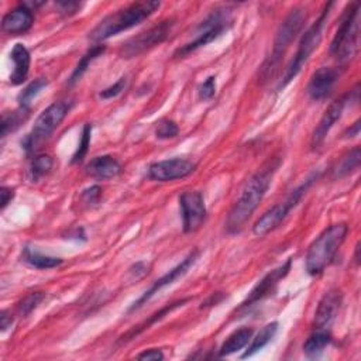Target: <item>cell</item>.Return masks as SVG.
I'll use <instances>...</instances> for the list:
<instances>
[{
	"instance_id": "cell-31",
	"label": "cell",
	"mask_w": 361,
	"mask_h": 361,
	"mask_svg": "<svg viewBox=\"0 0 361 361\" xmlns=\"http://www.w3.org/2000/svg\"><path fill=\"white\" fill-rule=\"evenodd\" d=\"M90 140H92V124L86 123L82 128V134H81V140L78 144V149L72 157V164H78L82 162L83 158L87 154L89 146H90Z\"/></svg>"
},
{
	"instance_id": "cell-25",
	"label": "cell",
	"mask_w": 361,
	"mask_h": 361,
	"mask_svg": "<svg viewBox=\"0 0 361 361\" xmlns=\"http://www.w3.org/2000/svg\"><path fill=\"white\" fill-rule=\"evenodd\" d=\"M278 332V322H271L268 325H265L258 333L257 336L253 339L251 344L249 346V349L246 350V353L242 355V358H249L253 357L255 353H258L260 350H262L271 340L276 337Z\"/></svg>"
},
{
	"instance_id": "cell-7",
	"label": "cell",
	"mask_w": 361,
	"mask_h": 361,
	"mask_svg": "<svg viewBox=\"0 0 361 361\" xmlns=\"http://www.w3.org/2000/svg\"><path fill=\"white\" fill-rule=\"evenodd\" d=\"M71 101H58L50 105L35 120L31 131L26 135L22 142L23 150L30 154L34 153L45 140L50 139V135L58 128L64 121L68 113L72 109Z\"/></svg>"
},
{
	"instance_id": "cell-43",
	"label": "cell",
	"mask_w": 361,
	"mask_h": 361,
	"mask_svg": "<svg viewBox=\"0 0 361 361\" xmlns=\"http://www.w3.org/2000/svg\"><path fill=\"white\" fill-rule=\"evenodd\" d=\"M358 253H360V243L355 246V261L360 262V257H358Z\"/></svg>"
},
{
	"instance_id": "cell-33",
	"label": "cell",
	"mask_w": 361,
	"mask_h": 361,
	"mask_svg": "<svg viewBox=\"0 0 361 361\" xmlns=\"http://www.w3.org/2000/svg\"><path fill=\"white\" fill-rule=\"evenodd\" d=\"M179 128L174 120L162 119L156 126V137L160 140H169L176 137Z\"/></svg>"
},
{
	"instance_id": "cell-20",
	"label": "cell",
	"mask_w": 361,
	"mask_h": 361,
	"mask_svg": "<svg viewBox=\"0 0 361 361\" xmlns=\"http://www.w3.org/2000/svg\"><path fill=\"white\" fill-rule=\"evenodd\" d=\"M10 60L13 61V72L10 74V83L17 86L22 85L30 72L31 57L27 47L22 42L15 44V47L10 53Z\"/></svg>"
},
{
	"instance_id": "cell-8",
	"label": "cell",
	"mask_w": 361,
	"mask_h": 361,
	"mask_svg": "<svg viewBox=\"0 0 361 361\" xmlns=\"http://www.w3.org/2000/svg\"><path fill=\"white\" fill-rule=\"evenodd\" d=\"M232 9L229 6L215 9L198 27L195 31V38L183 45V47L175 51V57L183 58L190 56L191 53L205 47L209 42L217 40L223 33L228 31L232 26Z\"/></svg>"
},
{
	"instance_id": "cell-29",
	"label": "cell",
	"mask_w": 361,
	"mask_h": 361,
	"mask_svg": "<svg viewBox=\"0 0 361 361\" xmlns=\"http://www.w3.org/2000/svg\"><path fill=\"white\" fill-rule=\"evenodd\" d=\"M53 165H54V161H53L51 156H49V154L35 156L31 160L30 168H28L30 179L33 180V183H37L40 178H42L44 175H47L53 169Z\"/></svg>"
},
{
	"instance_id": "cell-13",
	"label": "cell",
	"mask_w": 361,
	"mask_h": 361,
	"mask_svg": "<svg viewBox=\"0 0 361 361\" xmlns=\"http://www.w3.org/2000/svg\"><path fill=\"white\" fill-rule=\"evenodd\" d=\"M198 258H199V251H198V250L191 251L178 265H175L174 268H171V269L168 271V273H165L161 278H158L157 281H154L153 285H151L137 301H135V302L130 306L128 312H134V310L140 309V308H142L143 305H146L156 294H158L162 288H165V287L174 284L178 278L184 277V276L188 273V271H190V268L196 262Z\"/></svg>"
},
{
	"instance_id": "cell-24",
	"label": "cell",
	"mask_w": 361,
	"mask_h": 361,
	"mask_svg": "<svg viewBox=\"0 0 361 361\" xmlns=\"http://www.w3.org/2000/svg\"><path fill=\"white\" fill-rule=\"evenodd\" d=\"M330 343L332 335L328 329H314L313 333L303 343V353L309 358L318 357Z\"/></svg>"
},
{
	"instance_id": "cell-22",
	"label": "cell",
	"mask_w": 361,
	"mask_h": 361,
	"mask_svg": "<svg viewBox=\"0 0 361 361\" xmlns=\"http://www.w3.org/2000/svg\"><path fill=\"white\" fill-rule=\"evenodd\" d=\"M22 260L26 264H28L30 267L37 268V269H51V268H57L62 264V258L42 254L41 251H38L33 247H28V246H26L23 249Z\"/></svg>"
},
{
	"instance_id": "cell-28",
	"label": "cell",
	"mask_w": 361,
	"mask_h": 361,
	"mask_svg": "<svg viewBox=\"0 0 361 361\" xmlns=\"http://www.w3.org/2000/svg\"><path fill=\"white\" fill-rule=\"evenodd\" d=\"M30 115V110L28 108H22L15 110V112H10V113H5L2 116V137H8L9 133H13L16 131L28 117Z\"/></svg>"
},
{
	"instance_id": "cell-1",
	"label": "cell",
	"mask_w": 361,
	"mask_h": 361,
	"mask_svg": "<svg viewBox=\"0 0 361 361\" xmlns=\"http://www.w3.org/2000/svg\"><path fill=\"white\" fill-rule=\"evenodd\" d=\"M281 164V158L274 157L268 160L246 183L239 199L233 205L224 223V230L228 235H237L243 230L244 224L253 216L267 191L269 190L271 180Z\"/></svg>"
},
{
	"instance_id": "cell-3",
	"label": "cell",
	"mask_w": 361,
	"mask_h": 361,
	"mask_svg": "<svg viewBox=\"0 0 361 361\" xmlns=\"http://www.w3.org/2000/svg\"><path fill=\"white\" fill-rule=\"evenodd\" d=\"M160 2H137L130 6L120 9L109 16H106L92 31L89 33V38L95 42H102L113 35H117L126 30L142 24L147 20L158 8Z\"/></svg>"
},
{
	"instance_id": "cell-16",
	"label": "cell",
	"mask_w": 361,
	"mask_h": 361,
	"mask_svg": "<svg viewBox=\"0 0 361 361\" xmlns=\"http://www.w3.org/2000/svg\"><path fill=\"white\" fill-rule=\"evenodd\" d=\"M342 69L339 67H322L310 76L308 83V95L313 101L326 99L339 81Z\"/></svg>"
},
{
	"instance_id": "cell-19",
	"label": "cell",
	"mask_w": 361,
	"mask_h": 361,
	"mask_svg": "<svg viewBox=\"0 0 361 361\" xmlns=\"http://www.w3.org/2000/svg\"><path fill=\"white\" fill-rule=\"evenodd\" d=\"M85 171L87 175L96 179H112L123 172V167L112 156H99L86 164Z\"/></svg>"
},
{
	"instance_id": "cell-30",
	"label": "cell",
	"mask_w": 361,
	"mask_h": 361,
	"mask_svg": "<svg viewBox=\"0 0 361 361\" xmlns=\"http://www.w3.org/2000/svg\"><path fill=\"white\" fill-rule=\"evenodd\" d=\"M47 85H49V81L45 79V78H37V79H34L31 83H28V85L22 90L19 98H17L20 106H22V108H27V106L30 105V102L41 92V90H42L44 87H47Z\"/></svg>"
},
{
	"instance_id": "cell-38",
	"label": "cell",
	"mask_w": 361,
	"mask_h": 361,
	"mask_svg": "<svg viewBox=\"0 0 361 361\" xmlns=\"http://www.w3.org/2000/svg\"><path fill=\"white\" fill-rule=\"evenodd\" d=\"M137 358L139 360H154V361H158V360H164V354L158 349H149V350H144L143 353H140L137 355Z\"/></svg>"
},
{
	"instance_id": "cell-27",
	"label": "cell",
	"mask_w": 361,
	"mask_h": 361,
	"mask_svg": "<svg viewBox=\"0 0 361 361\" xmlns=\"http://www.w3.org/2000/svg\"><path fill=\"white\" fill-rule=\"evenodd\" d=\"M360 161H361V150H360V147H354L335 167L333 178L337 179V178H344V176L350 175L360 167Z\"/></svg>"
},
{
	"instance_id": "cell-9",
	"label": "cell",
	"mask_w": 361,
	"mask_h": 361,
	"mask_svg": "<svg viewBox=\"0 0 361 361\" xmlns=\"http://www.w3.org/2000/svg\"><path fill=\"white\" fill-rule=\"evenodd\" d=\"M318 178V175H312L309 176L303 184H301L298 188H295L288 198L284 202L277 203L276 206H273L271 209H268L253 226V233L258 237H264L268 233L274 232L278 226L285 220V217L289 215V212L298 206V203L301 202V199L303 198V195L306 194V191L309 190V187L313 184V180Z\"/></svg>"
},
{
	"instance_id": "cell-37",
	"label": "cell",
	"mask_w": 361,
	"mask_h": 361,
	"mask_svg": "<svg viewBox=\"0 0 361 361\" xmlns=\"http://www.w3.org/2000/svg\"><path fill=\"white\" fill-rule=\"evenodd\" d=\"M60 13L64 15V16H72L75 13H78L82 8V3H78V2H57L56 3Z\"/></svg>"
},
{
	"instance_id": "cell-39",
	"label": "cell",
	"mask_w": 361,
	"mask_h": 361,
	"mask_svg": "<svg viewBox=\"0 0 361 361\" xmlns=\"http://www.w3.org/2000/svg\"><path fill=\"white\" fill-rule=\"evenodd\" d=\"M15 319L9 310H2V313H0V328H2V332H6L9 328H12Z\"/></svg>"
},
{
	"instance_id": "cell-17",
	"label": "cell",
	"mask_w": 361,
	"mask_h": 361,
	"mask_svg": "<svg viewBox=\"0 0 361 361\" xmlns=\"http://www.w3.org/2000/svg\"><path fill=\"white\" fill-rule=\"evenodd\" d=\"M343 294L339 289H330L324 295L314 312V329H328L340 310Z\"/></svg>"
},
{
	"instance_id": "cell-10",
	"label": "cell",
	"mask_w": 361,
	"mask_h": 361,
	"mask_svg": "<svg viewBox=\"0 0 361 361\" xmlns=\"http://www.w3.org/2000/svg\"><path fill=\"white\" fill-rule=\"evenodd\" d=\"M172 27H174V20L168 19V20H164V22L158 23L157 26L140 33L139 35L131 37L121 45V49H120L121 58L128 60V58L139 57V56L150 51L151 49L157 47V45L162 44L168 38V35L172 31Z\"/></svg>"
},
{
	"instance_id": "cell-15",
	"label": "cell",
	"mask_w": 361,
	"mask_h": 361,
	"mask_svg": "<svg viewBox=\"0 0 361 361\" xmlns=\"http://www.w3.org/2000/svg\"><path fill=\"white\" fill-rule=\"evenodd\" d=\"M291 264H292V260L288 258V261L285 264L273 269L261 281H258V284L251 289V292L249 294L246 301L242 303V308H250L254 303L262 301L264 298H267V296L273 294L276 291L278 283L283 281L289 274Z\"/></svg>"
},
{
	"instance_id": "cell-14",
	"label": "cell",
	"mask_w": 361,
	"mask_h": 361,
	"mask_svg": "<svg viewBox=\"0 0 361 361\" xmlns=\"http://www.w3.org/2000/svg\"><path fill=\"white\" fill-rule=\"evenodd\" d=\"M196 164L187 158H171L153 162L149 169V178L158 183H171L175 179H183L195 172Z\"/></svg>"
},
{
	"instance_id": "cell-4",
	"label": "cell",
	"mask_w": 361,
	"mask_h": 361,
	"mask_svg": "<svg viewBox=\"0 0 361 361\" xmlns=\"http://www.w3.org/2000/svg\"><path fill=\"white\" fill-rule=\"evenodd\" d=\"M305 22H306L305 10L294 9L280 24L276 40H274L273 53H271V56L265 60L264 65L260 69V76L262 81H268L269 78L274 76L288 47L291 45V42L296 38V35L301 33Z\"/></svg>"
},
{
	"instance_id": "cell-18",
	"label": "cell",
	"mask_w": 361,
	"mask_h": 361,
	"mask_svg": "<svg viewBox=\"0 0 361 361\" xmlns=\"http://www.w3.org/2000/svg\"><path fill=\"white\" fill-rule=\"evenodd\" d=\"M34 24V15L24 3L17 6L5 15L2 20V30L10 35H19L27 33Z\"/></svg>"
},
{
	"instance_id": "cell-40",
	"label": "cell",
	"mask_w": 361,
	"mask_h": 361,
	"mask_svg": "<svg viewBox=\"0 0 361 361\" xmlns=\"http://www.w3.org/2000/svg\"><path fill=\"white\" fill-rule=\"evenodd\" d=\"M0 196H2V210L6 209V206L13 201L15 198V190L9 188V187H2V190H0Z\"/></svg>"
},
{
	"instance_id": "cell-23",
	"label": "cell",
	"mask_w": 361,
	"mask_h": 361,
	"mask_svg": "<svg viewBox=\"0 0 361 361\" xmlns=\"http://www.w3.org/2000/svg\"><path fill=\"white\" fill-rule=\"evenodd\" d=\"M187 301H188V299H180V301H176V302H172V303H168V305H165V306H164V308H161L158 312H156L154 314H151L150 318H149L146 322L140 324L139 326H134V329H131L130 332H127L126 335H123V336L120 337L119 343H126V342H128V340L134 339L135 336H139L142 332H144L146 329H149L151 325H154L156 322L161 321V319L164 318V316H167L168 313H171V312H172V310H175L176 308L183 306V305H184Z\"/></svg>"
},
{
	"instance_id": "cell-11",
	"label": "cell",
	"mask_w": 361,
	"mask_h": 361,
	"mask_svg": "<svg viewBox=\"0 0 361 361\" xmlns=\"http://www.w3.org/2000/svg\"><path fill=\"white\" fill-rule=\"evenodd\" d=\"M179 208L183 215V228L185 233L199 230L206 220V205L203 194L199 191H187L179 196Z\"/></svg>"
},
{
	"instance_id": "cell-2",
	"label": "cell",
	"mask_w": 361,
	"mask_h": 361,
	"mask_svg": "<svg viewBox=\"0 0 361 361\" xmlns=\"http://www.w3.org/2000/svg\"><path fill=\"white\" fill-rule=\"evenodd\" d=\"M347 233L349 226L346 223H336L329 226L313 240L305 258V268L309 276H321L326 267L332 264L344 243Z\"/></svg>"
},
{
	"instance_id": "cell-6",
	"label": "cell",
	"mask_w": 361,
	"mask_h": 361,
	"mask_svg": "<svg viewBox=\"0 0 361 361\" xmlns=\"http://www.w3.org/2000/svg\"><path fill=\"white\" fill-rule=\"evenodd\" d=\"M335 3H328L322 12V15L319 16V19L316 20L301 37L299 45H298V51L295 54V57L292 58L291 64L287 68V72L284 75V79L281 81L278 90L284 89L285 86H288L292 79L296 78V75L301 72L302 67L308 62V60L310 58V56L313 54V51L319 47V44L322 41L324 37V28L325 24L328 22V17L330 15V9L333 8Z\"/></svg>"
},
{
	"instance_id": "cell-34",
	"label": "cell",
	"mask_w": 361,
	"mask_h": 361,
	"mask_svg": "<svg viewBox=\"0 0 361 361\" xmlns=\"http://www.w3.org/2000/svg\"><path fill=\"white\" fill-rule=\"evenodd\" d=\"M126 85H127V79L123 76V78H120L116 83H113L112 86H109V87H106V89H103L102 92L99 94V98L101 99H103V101H108V99H113V98H117L123 90H124V87H126Z\"/></svg>"
},
{
	"instance_id": "cell-12",
	"label": "cell",
	"mask_w": 361,
	"mask_h": 361,
	"mask_svg": "<svg viewBox=\"0 0 361 361\" xmlns=\"http://www.w3.org/2000/svg\"><path fill=\"white\" fill-rule=\"evenodd\" d=\"M353 98L358 99V85H355V87L353 90H350L349 94H346L344 96H342L340 99H337L329 105V108L326 109L325 115L322 116L319 124L316 126V128L312 134V142H310L312 149H319L324 144V142L326 140L328 134L330 133L333 126L342 119L346 105Z\"/></svg>"
},
{
	"instance_id": "cell-41",
	"label": "cell",
	"mask_w": 361,
	"mask_h": 361,
	"mask_svg": "<svg viewBox=\"0 0 361 361\" xmlns=\"http://www.w3.org/2000/svg\"><path fill=\"white\" fill-rule=\"evenodd\" d=\"M149 271H147V265L144 264V262H137V264H134L131 268H130V274H142V276H144V274H147Z\"/></svg>"
},
{
	"instance_id": "cell-5",
	"label": "cell",
	"mask_w": 361,
	"mask_h": 361,
	"mask_svg": "<svg viewBox=\"0 0 361 361\" xmlns=\"http://www.w3.org/2000/svg\"><path fill=\"white\" fill-rule=\"evenodd\" d=\"M360 38V5L351 3L344 10L339 28L330 44V54L339 61L346 62L355 57Z\"/></svg>"
},
{
	"instance_id": "cell-36",
	"label": "cell",
	"mask_w": 361,
	"mask_h": 361,
	"mask_svg": "<svg viewBox=\"0 0 361 361\" xmlns=\"http://www.w3.org/2000/svg\"><path fill=\"white\" fill-rule=\"evenodd\" d=\"M216 95V76H209L201 86H199V99L201 101H210Z\"/></svg>"
},
{
	"instance_id": "cell-42",
	"label": "cell",
	"mask_w": 361,
	"mask_h": 361,
	"mask_svg": "<svg viewBox=\"0 0 361 361\" xmlns=\"http://www.w3.org/2000/svg\"><path fill=\"white\" fill-rule=\"evenodd\" d=\"M360 133V120H357L351 128H349L346 133H344V139H353L355 137V135H358Z\"/></svg>"
},
{
	"instance_id": "cell-26",
	"label": "cell",
	"mask_w": 361,
	"mask_h": 361,
	"mask_svg": "<svg viewBox=\"0 0 361 361\" xmlns=\"http://www.w3.org/2000/svg\"><path fill=\"white\" fill-rule=\"evenodd\" d=\"M105 50H106V47H105V45H101V44H98V45H95V47L90 49V50L81 58V61L78 62V65L75 67L74 72L71 74V76H69V79H68V83H69V85H75V83L83 76V74L86 72V69L89 68V65L92 64L98 57L103 56Z\"/></svg>"
},
{
	"instance_id": "cell-21",
	"label": "cell",
	"mask_w": 361,
	"mask_h": 361,
	"mask_svg": "<svg viewBox=\"0 0 361 361\" xmlns=\"http://www.w3.org/2000/svg\"><path fill=\"white\" fill-rule=\"evenodd\" d=\"M254 330L251 328H242L235 330L228 339H226L219 349V357H228L240 350H243L250 340L253 339Z\"/></svg>"
},
{
	"instance_id": "cell-35",
	"label": "cell",
	"mask_w": 361,
	"mask_h": 361,
	"mask_svg": "<svg viewBox=\"0 0 361 361\" xmlns=\"http://www.w3.org/2000/svg\"><path fill=\"white\" fill-rule=\"evenodd\" d=\"M102 192H103V191H102V188H101L99 185L90 187V188H87V190H85V191L82 192V201H83V203H85L86 206L92 208V206H95V205H98V203L101 202Z\"/></svg>"
},
{
	"instance_id": "cell-32",
	"label": "cell",
	"mask_w": 361,
	"mask_h": 361,
	"mask_svg": "<svg viewBox=\"0 0 361 361\" xmlns=\"http://www.w3.org/2000/svg\"><path fill=\"white\" fill-rule=\"evenodd\" d=\"M45 298V294L44 292H40V291H35V292H31L28 294L27 296H24L19 305H17V313L22 316V318H26V316H28L34 309L38 308V305L44 301Z\"/></svg>"
}]
</instances>
